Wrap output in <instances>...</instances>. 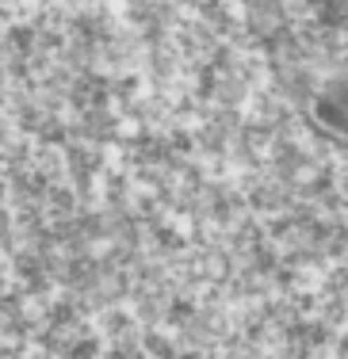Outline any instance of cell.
I'll return each mask as SVG.
<instances>
[{
    "instance_id": "cell-1",
    "label": "cell",
    "mask_w": 348,
    "mask_h": 359,
    "mask_svg": "<svg viewBox=\"0 0 348 359\" xmlns=\"http://www.w3.org/2000/svg\"><path fill=\"white\" fill-rule=\"evenodd\" d=\"M321 123L348 145V73H341L321 92Z\"/></svg>"
}]
</instances>
